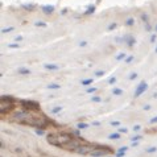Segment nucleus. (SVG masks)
Returning a JSON list of instances; mask_svg holds the SVG:
<instances>
[{
	"mask_svg": "<svg viewBox=\"0 0 157 157\" xmlns=\"http://www.w3.org/2000/svg\"><path fill=\"white\" fill-rule=\"evenodd\" d=\"M48 143L57 148L65 149V151L77 152L78 148H81L87 141L83 137L74 136L73 133H69V132H54V133L48 135Z\"/></svg>",
	"mask_w": 157,
	"mask_h": 157,
	"instance_id": "obj_1",
	"label": "nucleus"
},
{
	"mask_svg": "<svg viewBox=\"0 0 157 157\" xmlns=\"http://www.w3.org/2000/svg\"><path fill=\"white\" fill-rule=\"evenodd\" d=\"M15 108V98H12L11 95H1L0 98V114L4 115V114L10 112Z\"/></svg>",
	"mask_w": 157,
	"mask_h": 157,
	"instance_id": "obj_2",
	"label": "nucleus"
},
{
	"mask_svg": "<svg viewBox=\"0 0 157 157\" xmlns=\"http://www.w3.org/2000/svg\"><path fill=\"white\" fill-rule=\"evenodd\" d=\"M19 103H20L21 110H24V111H29V112H38V111H41L40 103L36 102V101H31V99H21V101H19Z\"/></svg>",
	"mask_w": 157,
	"mask_h": 157,
	"instance_id": "obj_3",
	"label": "nucleus"
},
{
	"mask_svg": "<svg viewBox=\"0 0 157 157\" xmlns=\"http://www.w3.org/2000/svg\"><path fill=\"white\" fill-rule=\"evenodd\" d=\"M148 90V85L147 82H140L137 86H136V90H135V98L140 97L141 94H144L145 91Z\"/></svg>",
	"mask_w": 157,
	"mask_h": 157,
	"instance_id": "obj_4",
	"label": "nucleus"
},
{
	"mask_svg": "<svg viewBox=\"0 0 157 157\" xmlns=\"http://www.w3.org/2000/svg\"><path fill=\"white\" fill-rule=\"evenodd\" d=\"M123 41H124V42H126V44L128 45L129 48H132V46H133V45L136 44V40H135V38H133V37H132L131 35H126V36H124V37H123Z\"/></svg>",
	"mask_w": 157,
	"mask_h": 157,
	"instance_id": "obj_5",
	"label": "nucleus"
},
{
	"mask_svg": "<svg viewBox=\"0 0 157 157\" xmlns=\"http://www.w3.org/2000/svg\"><path fill=\"white\" fill-rule=\"evenodd\" d=\"M111 152H108V151H101V149H95V151H92L91 153H90V156H92V157H102V156H107V154H110Z\"/></svg>",
	"mask_w": 157,
	"mask_h": 157,
	"instance_id": "obj_6",
	"label": "nucleus"
},
{
	"mask_svg": "<svg viewBox=\"0 0 157 157\" xmlns=\"http://www.w3.org/2000/svg\"><path fill=\"white\" fill-rule=\"evenodd\" d=\"M42 12L45 15H50V13L54 12V5H44L42 7Z\"/></svg>",
	"mask_w": 157,
	"mask_h": 157,
	"instance_id": "obj_7",
	"label": "nucleus"
},
{
	"mask_svg": "<svg viewBox=\"0 0 157 157\" xmlns=\"http://www.w3.org/2000/svg\"><path fill=\"white\" fill-rule=\"evenodd\" d=\"M127 151H128V147H120L116 152V157H124Z\"/></svg>",
	"mask_w": 157,
	"mask_h": 157,
	"instance_id": "obj_8",
	"label": "nucleus"
},
{
	"mask_svg": "<svg viewBox=\"0 0 157 157\" xmlns=\"http://www.w3.org/2000/svg\"><path fill=\"white\" fill-rule=\"evenodd\" d=\"M44 67L46 70H60L61 66L60 65H56V63H46V65H44Z\"/></svg>",
	"mask_w": 157,
	"mask_h": 157,
	"instance_id": "obj_9",
	"label": "nucleus"
},
{
	"mask_svg": "<svg viewBox=\"0 0 157 157\" xmlns=\"http://www.w3.org/2000/svg\"><path fill=\"white\" fill-rule=\"evenodd\" d=\"M88 127H90V124H88V123H85V122H79L78 124H77V128L78 129H87Z\"/></svg>",
	"mask_w": 157,
	"mask_h": 157,
	"instance_id": "obj_10",
	"label": "nucleus"
},
{
	"mask_svg": "<svg viewBox=\"0 0 157 157\" xmlns=\"http://www.w3.org/2000/svg\"><path fill=\"white\" fill-rule=\"evenodd\" d=\"M19 74L20 75H29V74H31V70L27 69V67H19Z\"/></svg>",
	"mask_w": 157,
	"mask_h": 157,
	"instance_id": "obj_11",
	"label": "nucleus"
},
{
	"mask_svg": "<svg viewBox=\"0 0 157 157\" xmlns=\"http://www.w3.org/2000/svg\"><path fill=\"white\" fill-rule=\"evenodd\" d=\"M112 94H114V97H120V95H123V94H124V91H123L122 88L114 87V88H112Z\"/></svg>",
	"mask_w": 157,
	"mask_h": 157,
	"instance_id": "obj_12",
	"label": "nucleus"
},
{
	"mask_svg": "<svg viewBox=\"0 0 157 157\" xmlns=\"http://www.w3.org/2000/svg\"><path fill=\"white\" fill-rule=\"evenodd\" d=\"M108 139L110 140H119L120 139V132H112L108 135Z\"/></svg>",
	"mask_w": 157,
	"mask_h": 157,
	"instance_id": "obj_13",
	"label": "nucleus"
},
{
	"mask_svg": "<svg viewBox=\"0 0 157 157\" xmlns=\"http://www.w3.org/2000/svg\"><path fill=\"white\" fill-rule=\"evenodd\" d=\"M49 90H60L61 88V85H58V83H50V85L46 86Z\"/></svg>",
	"mask_w": 157,
	"mask_h": 157,
	"instance_id": "obj_14",
	"label": "nucleus"
},
{
	"mask_svg": "<svg viewBox=\"0 0 157 157\" xmlns=\"http://www.w3.org/2000/svg\"><path fill=\"white\" fill-rule=\"evenodd\" d=\"M143 139V136L141 135H135V136H132L129 140H131V143H139L140 140Z\"/></svg>",
	"mask_w": 157,
	"mask_h": 157,
	"instance_id": "obj_15",
	"label": "nucleus"
},
{
	"mask_svg": "<svg viewBox=\"0 0 157 157\" xmlns=\"http://www.w3.org/2000/svg\"><path fill=\"white\" fill-rule=\"evenodd\" d=\"M62 108H63V107H61V106H56V107H53V108H52V110H50V112L56 115V114L61 112V111H62Z\"/></svg>",
	"mask_w": 157,
	"mask_h": 157,
	"instance_id": "obj_16",
	"label": "nucleus"
},
{
	"mask_svg": "<svg viewBox=\"0 0 157 157\" xmlns=\"http://www.w3.org/2000/svg\"><path fill=\"white\" fill-rule=\"evenodd\" d=\"M156 152H157V147H151V148H148V149H145V153H148V154L156 153Z\"/></svg>",
	"mask_w": 157,
	"mask_h": 157,
	"instance_id": "obj_17",
	"label": "nucleus"
},
{
	"mask_svg": "<svg viewBox=\"0 0 157 157\" xmlns=\"http://www.w3.org/2000/svg\"><path fill=\"white\" fill-rule=\"evenodd\" d=\"M90 99H91V102H94V103H101V102H102V98L97 97V95H92Z\"/></svg>",
	"mask_w": 157,
	"mask_h": 157,
	"instance_id": "obj_18",
	"label": "nucleus"
},
{
	"mask_svg": "<svg viewBox=\"0 0 157 157\" xmlns=\"http://www.w3.org/2000/svg\"><path fill=\"white\" fill-rule=\"evenodd\" d=\"M127 27H132L133 24H135V19H132V17H129V19L126 20V22H124Z\"/></svg>",
	"mask_w": 157,
	"mask_h": 157,
	"instance_id": "obj_19",
	"label": "nucleus"
},
{
	"mask_svg": "<svg viewBox=\"0 0 157 157\" xmlns=\"http://www.w3.org/2000/svg\"><path fill=\"white\" fill-rule=\"evenodd\" d=\"M95 12V7L94 5H90L87 8V11L85 12V15H91V13H94Z\"/></svg>",
	"mask_w": 157,
	"mask_h": 157,
	"instance_id": "obj_20",
	"label": "nucleus"
},
{
	"mask_svg": "<svg viewBox=\"0 0 157 157\" xmlns=\"http://www.w3.org/2000/svg\"><path fill=\"white\" fill-rule=\"evenodd\" d=\"M127 58V54L126 53H119L116 56V61H122V60H126Z\"/></svg>",
	"mask_w": 157,
	"mask_h": 157,
	"instance_id": "obj_21",
	"label": "nucleus"
},
{
	"mask_svg": "<svg viewBox=\"0 0 157 157\" xmlns=\"http://www.w3.org/2000/svg\"><path fill=\"white\" fill-rule=\"evenodd\" d=\"M106 73H104V70H98V71H95L94 73V75L95 77H98V78H101V77H103Z\"/></svg>",
	"mask_w": 157,
	"mask_h": 157,
	"instance_id": "obj_22",
	"label": "nucleus"
},
{
	"mask_svg": "<svg viewBox=\"0 0 157 157\" xmlns=\"http://www.w3.org/2000/svg\"><path fill=\"white\" fill-rule=\"evenodd\" d=\"M92 83V79H83L82 81V86H88Z\"/></svg>",
	"mask_w": 157,
	"mask_h": 157,
	"instance_id": "obj_23",
	"label": "nucleus"
},
{
	"mask_svg": "<svg viewBox=\"0 0 157 157\" xmlns=\"http://www.w3.org/2000/svg\"><path fill=\"white\" fill-rule=\"evenodd\" d=\"M35 25H36V27H42V28H45V27H46V22H44V21H36Z\"/></svg>",
	"mask_w": 157,
	"mask_h": 157,
	"instance_id": "obj_24",
	"label": "nucleus"
},
{
	"mask_svg": "<svg viewBox=\"0 0 157 157\" xmlns=\"http://www.w3.org/2000/svg\"><path fill=\"white\" fill-rule=\"evenodd\" d=\"M118 132H120V133H127V132H128V128H126V127H119V128H118Z\"/></svg>",
	"mask_w": 157,
	"mask_h": 157,
	"instance_id": "obj_25",
	"label": "nucleus"
},
{
	"mask_svg": "<svg viewBox=\"0 0 157 157\" xmlns=\"http://www.w3.org/2000/svg\"><path fill=\"white\" fill-rule=\"evenodd\" d=\"M107 82H108V85H114V83L116 82V77H110Z\"/></svg>",
	"mask_w": 157,
	"mask_h": 157,
	"instance_id": "obj_26",
	"label": "nucleus"
},
{
	"mask_svg": "<svg viewBox=\"0 0 157 157\" xmlns=\"http://www.w3.org/2000/svg\"><path fill=\"white\" fill-rule=\"evenodd\" d=\"M110 124L112 127H120V122H118V120H112V122H110Z\"/></svg>",
	"mask_w": 157,
	"mask_h": 157,
	"instance_id": "obj_27",
	"label": "nucleus"
},
{
	"mask_svg": "<svg viewBox=\"0 0 157 157\" xmlns=\"http://www.w3.org/2000/svg\"><path fill=\"white\" fill-rule=\"evenodd\" d=\"M136 78H137V74H136V73H131L129 77H128L129 81H133V79H136Z\"/></svg>",
	"mask_w": 157,
	"mask_h": 157,
	"instance_id": "obj_28",
	"label": "nucleus"
},
{
	"mask_svg": "<svg viewBox=\"0 0 157 157\" xmlns=\"http://www.w3.org/2000/svg\"><path fill=\"white\" fill-rule=\"evenodd\" d=\"M8 48L10 49H19L20 45L19 44H8Z\"/></svg>",
	"mask_w": 157,
	"mask_h": 157,
	"instance_id": "obj_29",
	"label": "nucleus"
},
{
	"mask_svg": "<svg viewBox=\"0 0 157 157\" xmlns=\"http://www.w3.org/2000/svg\"><path fill=\"white\" fill-rule=\"evenodd\" d=\"M36 133H37V135L38 136H42V135H44V133H45V131H44V129H42V128H36Z\"/></svg>",
	"mask_w": 157,
	"mask_h": 157,
	"instance_id": "obj_30",
	"label": "nucleus"
},
{
	"mask_svg": "<svg viewBox=\"0 0 157 157\" xmlns=\"http://www.w3.org/2000/svg\"><path fill=\"white\" fill-rule=\"evenodd\" d=\"M132 129H133V132H139L140 129H141V126H140V124H135Z\"/></svg>",
	"mask_w": 157,
	"mask_h": 157,
	"instance_id": "obj_31",
	"label": "nucleus"
},
{
	"mask_svg": "<svg viewBox=\"0 0 157 157\" xmlns=\"http://www.w3.org/2000/svg\"><path fill=\"white\" fill-rule=\"evenodd\" d=\"M12 31H13L12 27H10V28H3L1 29V33H8V32H12Z\"/></svg>",
	"mask_w": 157,
	"mask_h": 157,
	"instance_id": "obj_32",
	"label": "nucleus"
},
{
	"mask_svg": "<svg viewBox=\"0 0 157 157\" xmlns=\"http://www.w3.org/2000/svg\"><path fill=\"white\" fill-rule=\"evenodd\" d=\"M133 58H135V56H128L124 61H126V63H129V62H132V61H133Z\"/></svg>",
	"mask_w": 157,
	"mask_h": 157,
	"instance_id": "obj_33",
	"label": "nucleus"
},
{
	"mask_svg": "<svg viewBox=\"0 0 157 157\" xmlns=\"http://www.w3.org/2000/svg\"><path fill=\"white\" fill-rule=\"evenodd\" d=\"M97 91V87H88L87 90H86V92H88V94H91V92H95Z\"/></svg>",
	"mask_w": 157,
	"mask_h": 157,
	"instance_id": "obj_34",
	"label": "nucleus"
},
{
	"mask_svg": "<svg viewBox=\"0 0 157 157\" xmlns=\"http://www.w3.org/2000/svg\"><path fill=\"white\" fill-rule=\"evenodd\" d=\"M24 8H25V10H29V11H32L33 10V8H35V5H29V4H24Z\"/></svg>",
	"mask_w": 157,
	"mask_h": 157,
	"instance_id": "obj_35",
	"label": "nucleus"
},
{
	"mask_svg": "<svg viewBox=\"0 0 157 157\" xmlns=\"http://www.w3.org/2000/svg\"><path fill=\"white\" fill-rule=\"evenodd\" d=\"M116 28V22H112V24H110L108 25V31H112V29Z\"/></svg>",
	"mask_w": 157,
	"mask_h": 157,
	"instance_id": "obj_36",
	"label": "nucleus"
},
{
	"mask_svg": "<svg viewBox=\"0 0 157 157\" xmlns=\"http://www.w3.org/2000/svg\"><path fill=\"white\" fill-rule=\"evenodd\" d=\"M141 19H143V21H144V22H148V15H144V13H143Z\"/></svg>",
	"mask_w": 157,
	"mask_h": 157,
	"instance_id": "obj_37",
	"label": "nucleus"
},
{
	"mask_svg": "<svg viewBox=\"0 0 157 157\" xmlns=\"http://www.w3.org/2000/svg\"><path fill=\"white\" fill-rule=\"evenodd\" d=\"M149 123H151V124H154V123H157V116H154V118H152V119H149Z\"/></svg>",
	"mask_w": 157,
	"mask_h": 157,
	"instance_id": "obj_38",
	"label": "nucleus"
},
{
	"mask_svg": "<svg viewBox=\"0 0 157 157\" xmlns=\"http://www.w3.org/2000/svg\"><path fill=\"white\" fill-rule=\"evenodd\" d=\"M87 45V41H81L79 42V46H86Z\"/></svg>",
	"mask_w": 157,
	"mask_h": 157,
	"instance_id": "obj_39",
	"label": "nucleus"
},
{
	"mask_svg": "<svg viewBox=\"0 0 157 157\" xmlns=\"http://www.w3.org/2000/svg\"><path fill=\"white\" fill-rule=\"evenodd\" d=\"M154 41H156V33H153L151 37V42H154Z\"/></svg>",
	"mask_w": 157,
	"mask_h": 157,
	"instance_id": "obj_40",
	"label": "nucleus"
},
{
	"mask_svg": "<svg viewBox=\"0 0 157 157\" xmlns=\"http://www.w3.org/2000/svg\"><path fill=\"white\" fill-rule=\"evenodd\" d=\"M143 108H144V111H149V110H151V106H149V104H147V106H144Z\"/></svg>",
	"mask_w": 157,
	"mask_h": 157,
	"instance_id": "obj_41",
	"label": "nucleus"
},
{
	"mask_svg": "<svg viewBox=\"0 0 157 157\" xmlns=\"http://www.w3.org/2000/svg\"><path fill=\"white\" fill-rule=\"evenodd\" d=\"M92 126H101V122H92Z\"/></svg>",
	"mask_w": 157,
	"mask_h": 157,
	"instance_id": "obj_42",
	"label": "nucleus"
},
{
	"mask_svg": "<svg viewBox=\"0 0 157 157\" xmlns=\"http://www.w3.org/2000/svg\"><path fill=\"white\" fill-rule=\"evenodd\" d=\"M21 40H22L21 36H16V41H21Z\"/></svg>",
	"mask_w": 157,
	"mask_h": 157,
	"instance_id": "obj_43",
	"label": "nucleus"
},
{
	"mask_svg": "<svg viewBox=\"0 0 157 157\" xmlns=\"http://www.w3.org/2000/svg\"><path fill=\"white\" fill-rule=\"evenodd\" d=\"M156 54H157V48H156Z\"/></svg>",
	"mask_w": 157,
	"mask_h": 157,
	"instance_id": "obj_44",
	"label": "nucleus"
},
{
	"mask_svg": "<svg viewBox=\"0 0 157 157\" xmlns=\"http://www.w3.org/2000/svg\"><path fill=\"white\" fill-rule=\"evenodd\" d=\"M156 32H157V25H156Z\"/></svg>",
	"mask_w": 157,
	"mask_h": 157,
	"instance_id": "obj_45",
	"label": "nucleus"
}]
</instances>
